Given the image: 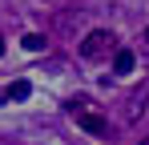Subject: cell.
I'll return each mask as SVG.
<instances>
[{
  "label": "cell",
  "instance_id": "obj_1",
  "mask_svg": "<svg viewBox=\"0 0 149 145\" xmlns=\"http://www.w3.org/2000/svg\"><path fill=\"white\" fill-rule=\"evenodd\" d=\"M117 48V36L109 32V28H93L85 40H81V56L85 61H101V56H109Z\"/></svg>",
  "mask_w": 149,
  "mask_h": 145
},
{
  "label": "cell",
  "instance_id": "obj_2",
  "mask_svg": "<svg viewBox=\"0 0 149 145\" xmlns=\"http://www.w3.org/2000/svg\"><path fill=\"white\" fill-rule=\"evenodd\" d=\"M85 105H89L85 97H73V101H69V113L77 117V125H81V129H89V133L105 137V133H109V121H105V117H97V113H89Z\"/></svg>",
  "mask_w": 149,
  "mask_h": 145
},
{
  "label": "cell",
  "instance_id": "obj_3",
  "mask_svg": "<svg viewBox=\"0 0 149 145\" xmlns=\"http://www.w3.org/2000/svg\"><path fill=\"white\" fill-rule=\"evenodd\" d=\"M133 65H137V56H133V52H129V48H117V52H113V72H133Z\"/></svg>",
  "mask_w": 149,
  "mask_h": 145
},
{
  "label": "cell",
  "instance_id": "obj_4",
  "mask_svg": "<svg viewBox=\"0 0 149 145\" xmlns=\"http://www.w3.org/2000/svg\"><path fill=\"white\" fill-rule=\"evenodd\" d=\"M28 93H32V85H28L24 77H20V81H12V85H8V97H12V101H24Z\"/></svg>",
  "mask_w": 149,
  "mask_h": 145
},
{
  "label": "cell",
  "instance_id": "obj_5",
  "mask_svg": "<svg viewBox=\"0 0 149 145\" xmlns=\"http://www.w3.org/2000/svg\"><path fill=\"white\" fill-rule=\"evenodd\" d=\"M45 45H49V40H45L40 32H28V36H24V48H28V52H40Z\"/></svg>",
  "mask_w": 149,
  "mask_h": 145
},
{
  "label": "cell",
  "instance_id": "obj_6",
  "mask_svg": "<svg viewBox=\"0 0 149 145\" xmlns=\"http://www.w3.org/2000/svg\"><path fill=\"white\" fill-rule=\"evenodd\" d=\"M0 52H4V36H0Z\"/></svg>",
  "mask_w": 149,
  "mask_h": 145
},
{
  "label": "cell",
  "instance_id": "obj_7",
  "mask_svg": "<svg viewBox=\"0 0 149 145\" xmlns=\"http://www.w3.org/2000/svg\"><path fill=\"white\" fill-rule=\"evenodd\" d=\"M145 40H149V28H145Z\"/></svg>",
  "mask_w": 149,
  "mask_h": 145
},
{
  "label": "cell",
  "instance_id": "obj_8",
  "mask_svg": "<svg viewBox=\"0 0 149 145\" xmlns=\"http://www.w3.org/2000/svg\"><path fill=\"white\" fill-rule=\"evenodd\" d=\"M0 101H4V93H0Z\"/></svg>",
  "mask_w": 149,
  "mask_h": 145
},
{
  "label": "cell",
  "instance_id": "obj_9",
  "mask_svg": "<svg viewBox=\"0 0 149 145\" xmlns=\"http://www.w3.org/2000/svg\"><path fill=\"white\" fill-rule=\"evenodd\" d=\"M145 145H149V141H145Z\"/></svg>",
  "mask_w": 149,
  "mask_h": 145
}]
</instances>
